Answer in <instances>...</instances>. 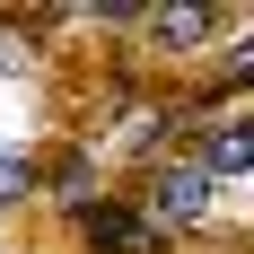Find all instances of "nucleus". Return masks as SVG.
Listing matches in <instances>:
<instances>
[{
    "label": "nucleus",
    "instance_id": "1",
    "mask_svg": "<svg viewBox=\"0 0 254 254\" xmlns=\"http://www.w3.org/2000/svg\"><path fill=\"white\" fill-rule=\"evenodd\" d=\"M131 210L149 219V237H158V246H167V237H202L210 219H219V184H210L193 158H158Z\"/></svg>",
    "mask_w": 254,
    "mask_h": 254
},
{
    "label": "nucleus",
    "instance_id": "2",
    "mask_svg": "<svg viewBox=\"0 0 254 254\" xmlns=\"http://www.w3.org/2000/svg\"><path fill=\"white\" fill-rule=\"evenodd\" d=\"M193 167H202L219 193L246 184V176H254V123H246V114H210V123L193 131Z\"/></svg>",
    "mask_w": 254,
    "mask_h": 254
},
{
    "label": "nucleus",
    "instance_id": "3",
    "mask_svg": "<svg viewBox=\"0 0 254 254\" xmlns=\"http://www.w3.org/2000/svg\"><path fill=\"white\" fill-rule=\"evenodd\" d=\"M79 219V246L88 254H158V237H149V219L131 202H114V193H97L88 210H70Z\"/></svg>",
    "mask_w": 254,
    "mask_h": 254
},
{
    "label": "nucleus",
    "instance_id": "4",
    "mask_svg": "<svg viewBox=\"0 0 254 254\" xmlns=\"http://www.w3.org/2000/svg\"><path fill=\"white\" fill-rule=\"evenodd\" d=\"M140 26H149L158 53H202L219 26H237V9H228V18H219V9H140Z\"/></svg>",
    "mask_w": 254,
    "mask_h": 254
},
{
    "label": "nucleus",
    "instance_id": "5",
    "mask_svg": "<svg viewBox=\"0 0 254 254\" xmlns=\"http://www.w3.org/2000/svg\"><path fill=\"white\" fill-rule=\"evenodd\" d=\"M35 193H44V167H35V158H18V149H0V210L35 202Z\"/></svg>",
    "mask_w": 254,
    "mask_h": 254
}]
</instances>
